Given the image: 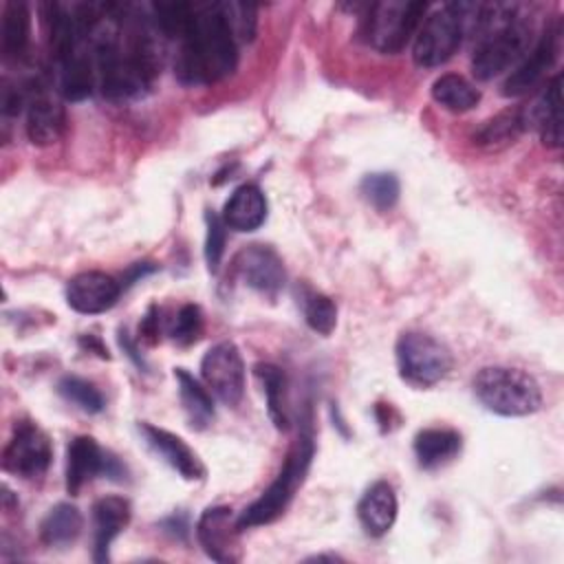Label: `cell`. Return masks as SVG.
Returning <instances> with one entry per match:
<instances>
[{
  "label": "cell",
  "instance_id": "obj_33",
  "mask_svg": "<svg viewBox=\"0 0 564 564\" xmlns=\"http://www.w3.org/2000/svg\"><path fill=\"white\" fill-rule=\"evenodd\" d=\"M225 229L227 225L223 223L220 216L207 214V242H205V258L212 271L218 269L223 251H225Z\"/></svg>",
  "mask_w": 564,
  "mask_h": 564
},
{
  "label": "cell",
  "instance_id": "obj_24",
  "mask_svg": "<svg viewBox=\"0 0 564 564\" xmlns=\"http://www.w3.org/2000/svg\"><path fill=\"white\" fill-rule=\"evenodd\" d=\"M432 97L436 104H441L445 110L452 112H467L478 106L480 90L467 82L463 75L445 73L434 79L432 84Z\"/></svg>",
  "mask_w": 564,
  "mask_h": 564
},
{
  "label": "cell",
  "instance_id": "obj_19",
  "mask_svg": "<svg viewBox=\"0 0 564 564\" xmlns=\"http://www.w3.org/2000/svg\"><path fill=\"white\" fill-rule=\"evenodd\" d=\"M66 128V115L64 108L40 95L29 104L26 112V137L33 145H51L55 143Z\"/></svg>",
  "mask_w": 564,
  "mask_h": 564
},
{
  "label": "cell",
  "instance_id": "obj_34",
  "mask_svg": "<svg viewBox=\"0 0 564 564\" xmlns=\"http://www.w3.org/2000/svg\"><path fill=\"white\" fill-rule=\"evenodd\" d=\"M139 333H141L145 339L156 341V335H159V315H156V308H154V306H152V308L148 311V315L143 317V322H141V326H139Z\"/></svg>",
  "mask_w": 564,
  "mask_h": 564
},
{
  "label": "cell",
  "instance_id": "obj_25",
  "mask_svg": "<svg viewBox=\"0 0 564 564\" xmlns=\"http://www.w3.org/2000/svg\"><path fill=\"white\" fill-rule=\"evenodd\" d=\"M95 82H97V70H95V62L88 55L77 53L75 57L59 64V93L66 99L79 101L88 97L95 88Z\"/></svg>",
  "mask_w": 564,
  "mask_h": 564
},
{
  "label": "cell",
  "instance_id": "obj_5",
  "mask_svg": "<svg viewBox=\"0 0 564 564\" xmlns=\"http://www.w3.org/2000/svg\"><path fill=\"white\" fill-rule=\"evenodd\" d=\"M397 368L403 381L416 388L438 383L452 368L449 350L432 335L408 330L397 339Z\"/></svg>",
  "mask_w": 564,
  "mask_h": 564
},
{
  "label": "cell",
  "instance_id": "obj_6",
  "mask_svg": "<svg viewBox=\"0 0 564 564\" xmlns=\"http://www.w3.org/2000/svg\"><path fill=\"white\" fill-rule=\"evenodd\" d=\"M463 35L465 26L458 7L445 4L438 11L430 13L425 22L419 26L412 46V57L423 68L441 66L456 53Z\"/></svg>",
  "mask_w": 564,
  "mask_h": 564
},
{
  "label": "cell",
  "instance_id": "obj_28",
  "mask_svg": "<svg viewBox=\"0 0 564 564\" xmlns=\"http://www.w3.org/2000/svg\"><path fill=\"white\" fill-rule=\"evenodd\" d=\"M57 392L68 401L73 403L75 408H79L82 412H88V414H97L104 410V397L101 392L95 388V383L82 379V377H75V375H66L59 379L57 383Z\"/></svg>",
  "mask_w": 564,
  "mask_h": 564
},
{
  "label": "cell",
  "instance_id": "obj_31",
  "mask_svg": "<svg viewBox=\"0 0 564 564\" xmlns=\"http://www.w3.org/2000/svg\"><path fill=\"white\" fill-rule=\"evenodd\" d=\"M220 9L236 42H249L256 33V7L245 2H223Z\"/></svg>",
  "mask_w": 564,
  "mask_h": 564
},
{
  "label": "cell",
  "instance_id": "obj_27",
  "mask_svg": "<svg viewBox=\"0 0 564 564\" xmlns=\"http://www.w3.org/2000/svg\"><path fill=\"white\" fill-rule=\"evenodd\" d=\"M524 112L522 110H505L491 119H487L474 134V141L478 145H505L518 139V134L524 130Z\"/></svg>",
  "mask_w": 564,
  "mask_h": 564
},
{
  "label": "cell",
  "instance_id": "obj_11",
  "mask_svg": "<svg viewBox=\"0 0 564 564\" xmlns=\"http://www.w3.org/2000/svg\"><path fill=\"white\" fill-rule=\"evenodd\" d=\"M234 267L251 289L271 297L284 286L286 280V271L280 256L264 245H249L240 249L234 258Z\"/></svg>",
  "mask_w": 564,
  "mask_h": 564
},
{
  "label": "cell",
  "instance_id": "obj_16",
  "mask_svg": "<svg viewBox=\"0 0 564 564\" xmlns=\"http://www.w3.org/2000/svg\"><path fill=\"white\" fill-rule=\"evenodd\" d=\"M397 509L399 505L394 489L388 482L379 480L361 496L357 505V518L368 535L379 538L392 529L397 520Z\"/></svg>",
  "mask_w": 564,
  "mask_h": 564
},
{
  "label": "cell",
  "instance_id": "obj_10",
  "mask_svg": "<svg viewBox=\"0 0 564 564\" xmlns=\"http://www.w3.org/2000/svg\"><path fill=\"white\" fill-rule=\"evenodd\" d=\"M196 535L203 546V551L223 564L240 560V546H238V518L231 513L229 507H209L200 516L196 524Z\"/></svg>",
  "mask_w": 564,
  "mask_h": 564
},
{
  "label": "cell",
  "instance_id": "obj_9",
  "mask_svg": "<svg viewBox=\"0 0 564 564\" xmlns=\"http://www.w3.org/2000/svg\"><path fill=\"white\" fill-rule=\"evenodd\" d=\"M101 474L110 478H121L123 467L117 463L115 456L106 454L95 438L75 436L66 447V491L70 496H77L88 480Z\"/></svg>",
  "mask_w": 564,
  "mask_h": 564
},
{
  "label": "cell",
  "instance_id": "obj_32",
  "mask_svg": "<svg viewBox=\"0 0 564 564\" xmlns=\"http://www.w3.org/2000/svg\"><path fill=\"white\" fill-rule=\"evenodd\" d=\"M203 330V315H200V308L196 304H183L176 315H174V322L170 326V335L176 344H192L198 339Z\"/></svg>",
  "mask_w": 564,
  "mask_h": 564
},
{
  "label": "cell",
  "instance_id": "obj_21",
  "mask_svg": "<svg viewBox=\"0 0 564 564\" xmlns=\"http://www.w3.org/2000/svg\"><path fill=\"white\" fill-rule=\"evenodd\" d=\"M174 377H176V383H178L181 405L185 410V416H187L189 425L196 427V430L207 427L214 421L212 392L183 368H176Z\"/></svg>",
  "mask_w": 564,
  "mask_h": 564
},
{
  "label": "cell",
  "instance_id": "obj_3",
  "mask_svg": "<svg viewBox=\"0 0 564 564\" xmlns=\"http://www.w3.org/2000/svg\"><path fill=\"white\" fill-rule=\"evenodd\" d=\"M313 454H315L313 434L306 430V432L300 434L295 447L284 458V465H282L280 474L275 476V480L262 491V496L256 502H251L238 516L240 531L251 529V527H260V524H269V522L278 520L284 513V509L293 500L297 487L302 485V480H304V476L311 467Z\"/></svg>",
  "mask_w": 564,
  "mask_h": 564
},
{
  "label": "cell",
  "instance_id": "obj_12",
  "mask_svg": "<svg viewBox=\"0 0 564 564\" xmlns=\"http://www.w3.org/2000/svg\"><path fill=\"white\" fill-rule=\"evenodd\" d=\"M121 293L119 282L101 271H84L70 278L66 286V302L73 311L95 315L108 311Z\"/></svg>",
  "mask_w": 564,
  "mask_h": 564
},
{
  "label": "cell",
  "instance_id": "obj_17",
  "mask_svg": "<svg viewBox=\"0 0 564 564\" xmlns=\"http://www.w3.org/2000/svg\"><path fill=\"white\" fill-rule=\"evenodd\" d=\"M223 223L234 231H253L267 218V198L258 185H240L223 207Z\"/></svg>",
  "mask_w": 564,
  "mask_h": 564
},
{
  "label": "cell",
  "instance_id": "obj_22",
  "mask_svg": "<svg viewBox=\"0 0 564 564\" xmlns=\"http://www.w3.org/2000/svg\"><path fill=\"white\" fill-rule=\"evenodd\" d=\"M31 13L24 2H7L2 9V53L7 59H22L29 48Z\"/></svg>",
  "mask_w": 564,
  "mask_h": 564
},
{
  "label": "cell",
  "instance_id": "obj_30",
  "mask_svg": "<svg viewBox=\"0 0 564 564\" xmlns=\"http://www.w3.org/2000/svg\"><path fill=\"white\" fill-rule=\"evenodd\" d=\"M304 319L315 333L328 335L337 324V308L330 297L322 293H308L304 297Z\"/></svg>",
  "mask_w": 564,
  "mask_h": 564
},
{
  "label": "cell",
  "instance_id": "obj_35",
  "mask_svg": "<svg viewBox=\"0 0 564 564\" xmlns=\"http://www.w3.org/2000/svg\"><path fill=\"white\" fill-rule=\"evenodd\" d=\"M82 344H86L90 350H97V355H99V357H108V350H106V348H104V346H101L93 335L84 337V339H82Z\"/></svg>",
  "mask_w": 564,
  "mask_h": 564
},
{
  "label": "cell",
  "instance_id": "obj_29",
  "mask_svg": "<svg viewBox=\"0 0 564 564\" xmlns=\"http://www.w3.org/2000/svg\"><path fill=\"white\" fill-rule=\"evenodd\" d=\"M361 194L364 198L379 212H386L394 207L399 198V181L390 172H372L366 174L361 181Z\"/></svg>",
  "mask_w": 564,
  "mask_h": 564
},
{
  "label": "cell",
  "instance_id": "obj_20",
  "mask_svg": "<svg viewBox=\"0 0 564 564\" xmlns=\"http://www.w3.org/2000/svg\"><path fill=\"white\" fill-rule=\"evenodd\" d=\"M460 452V434L447 427H427L414 436V454L421 467L434 469Z\"/></svg>",
  "mask_w": 564,
  "mask_h": 564
},
{
  "label": "cell",
  "instance_id": "obj_4",
  "mask_svg": "<svg viewBox=\"0 0 564 564\" xmlns=\"http://www.w3.org/2000/svg\"><path fill=\"white\" fill-rule=\"evenodd\" d=\"M425 2L388 0L368 7L364 22V35L379 53H399L408 40L419 31L421 18L425 15Z\"/></svg>",
  "mask_w": 564,
  "mask_h": 564
},
{
  "label": "cell",
  "instance_id": "obj_14",
  "mask_svg": "<svg viewBox=\"0 0 564 564\" xmlns=\"http://www.w3.org/2000/svg\"><path fill=\"white\" fill-rule=\"evenodd\" d=\"M139 432L143 434L145 443L154 449V454H159L185 480H200L205 476V467L200 458L181 436L150 423H141Z\"/></svg>",
  "mask_w": 564,
  "mask_h": 564
},
{
  "label": "cell",
  "instance_id": "obj_1",
  "mask_svg": "<svg viewBox=\"0 0 564 564\" xmlns=\"http://www.w3.org/2000/svg\"><path fill=\"white\" fill-rule=\"evenodd\" d=\"M236 44L220 4L196 7L176 55L178 79L183 84H209L231 75L238 62Z\"/></svg>",
  "mask_w": 564,
  "mask_h": 564
},
{
  "label": "cell",
  "instance_id": "obj_7",
  "mask_svg": "<svg viewBox=\"0 0 564 564\" xmlns=\"http://www.w3.org/2000/svg\"><path fill=\"white\" fill-rule=\"evenodd\" d=\"M205 388L225 405H236L245 394V361L234 341L214 344L200 361Z\"/></svg>",
  "mask_w": 564,
  "mask_h": 564
},
{
  "label": "cell",
  "instance_id": "obj_26",
  "mask_svg": "<svg viewBox=\"0 0 564 564\" xmlns=\"http://www.w3.org/2000/svg\"><path fill=\"white\" fill-rule=\"evenodd\" d=\"M256 377L262 383L267 397V410L278 430L289 427V412H286V377L273 364H258Z\"/></svg>",
  "mask_w": 564,
  "mask_h": 564
},
{
  "label": "cell",
  "instance_id": "obj_18",
  "mask_svg": "<svg viewBox=\"0 0 564 564\" xmlns=\"http://www.w3.org/2000/svg\"><path fill=\"white\" fill-rule=\"evenodd\" d=\"M531 121L546 145H562V75H555L546 84L531 110Z\"/></svg>",
  "mask_w": 564,
  "mask_h": 564
},
{
  "label": "cell",
  "instance_id": "obj_2",
  "mask_svg": "<svg viewBox=\"0 0 564 564\" xmlns=\"http://www.w3.org/2000/svg\"><path fill=\"white\" fill-rule=\"evenodd\" d=\"M474 394L489 412L500 416H527L542 408L538 381L520 368H480L474 377Z\"/></svg>",
  "mask_w": 564,
  "mask_h": 564
},
{
  "label": "cell",
  "instance_id": "obj_13",
  "mask_svg": "<svg viewBox=\"0 0 564 564\" xmlns=\"http://www.w3.org/2000/svg\"><path fill=\"white\" fill-rule=\"evenodd\" d=\"M557 35H560V31L555 26H551L542 33V37L531 48V53L527 57H522V62H518L516 68L511 70V75L505 79L502 95H507V97L524 95L546 75V70L551 68V64L557 55Z\"/></svg>",
  "mask_w": 564,
  "mask_h": 564
},
{
  "label": "cell",
  "instance_id": "obj_15",
  "mask_svg": "<svg viewBox=\"0 0 564 564\" xmlns=\"http://www.w3.org/2000/svg\"><path fill=\"white\" fill-rule=\"evenodd\" d=\"M95 522V562H106L112 540L130 522V502L121 496H106L93 507Z\"/></svg>",
  "mask_w": 564,
  "mask_h": 564
},
{
  "label": "cell",
  "instance_id": "obj_8",
  "mask_svg": "<svg viewBox=\"0 0 564 564\" xmlns=\"http://www.w3.org/2000/svg\"><path fill=\"white\" fill-rule=\"evenodd\" d=\"M53 458L48 436L31 421H20L2 452L4 471L20 478H40Z\"/></svg>",
  "mask_w": 564,
  "mask_h": 564
},
{
  "label": "cell",
  "instance_id": "obj_23",
  "mask_svg": "<svg viewBox=\"0 0 564 564\" xmlns=\"http://www.w3.org/2000/svg\"><path fill=\"white\" fill-rule=\"evenodd\" d=\"M84 527V518L77 507L68 502L55 505L40 524V540L48 546H64L70 544Z\"/></svg>",
  "mask_w": 564,
  "mask_h": 564
}]
</instances>
